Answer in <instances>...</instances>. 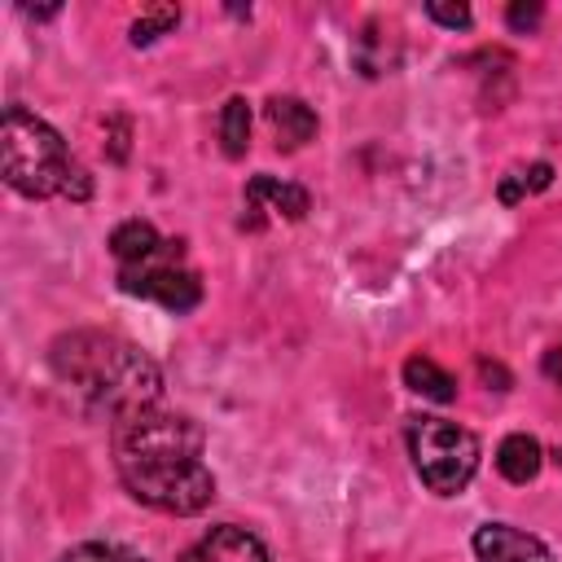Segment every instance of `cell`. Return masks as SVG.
Segmentation results:
<instances>
[{
	"label": "cell",
	"mask_w": 562,
	"mask_h": 562,
	"mask_svg": "<svg viewBox=\"0 0 562 562\" xmlns=\"http://www.w3.org/2000/svg\"><path fill=\"white\" fill-rule=\"evenodd\" d=\"M408 457L435 496H457L470 487V479L479 470V439L448 417H413L408 422Z\"/></svg>",
	"instance_id": "4"
},
{
	"label": "cell",
	"mask_w": 562,
	"mask_h": 562,
	"mask_svg": "<svg viewBox=\"0 0 562 562\" xmlns=\"http://www.w3.org/2000/svg\"><path fill=\"white\" fill-rule=\"evenodd\" d=\"M123 487L162 514H202L215 501V474L202 461V426L184 413L145 408L110 426Z\"/></svg>",
	"instance_id": "1"
},
{
	"label": "cell",
	"mask_w": 562,
	"mask_h": 562,
	"mask_svg": "<svg viewBox=\"0 0 562 562\" xmlns=\"http://www.w3.org/2000/svg\"><path fill=\"white\" fill-rule=\"evenodd\" d=\"M246 211H250V215H241L246 228H259L263 211L285 215V220H303L307 215V189H299L290 180H277V176H255L246 184Z\"/></svg>",
	"instance_id": "8"
},
{
	"label": "cell",
	"mask_w": 562,
	"mask_h": 562,
	"mask_svg": "<svg viewBox=\"0 0 562 562\" xmlns=\"http://www.w3.org/2000/svg\"><path fill=\"white\" fill-rule=\"evenodd\" d=\"M180 562H268V549H263V540L255 531L233 527V522H220L206 536H198L180 553Z\"/></svg>",
	"instance_id": "7"
},
{
	"label": "cell",
	"mask_w": 562,
	"mask_h": 562,
	"mask_svg": "<svg viewBox=\"0 0 562 562\" xmlns=\"http://www.w3.org/2000/svg\"><path fill=\"white\" fill-rule=\"evenodd\" d=\"M220 140H224L228 158L246 154V145H250V105H246V97H228L220 105Z\"/></svg>",
	"instance_id": "13"
},
{
	"label": "cell",
	"mask_w": 562,
	"mask_h": 562,
	"mask_svg": "<svg viewBox=\"0 0 562 562\" xmlns=\"http://www.w3.org/2000/svg\"><path fill=\"white\" fill-rule=\"evenodd\" d=\"M48 369L83 413L105 417L110 426L132 413L158 408L162 395L158 364L136 342L105 329L57 334L48 347Z\"/></svg>",
	"instance_id": "2"
},
{
	"label": "cell",
	"mask_w": 562,
	"mask_h": 562,
	"mask_svg": "<svg viewBox=\"0 0 562 562\" xmlns=\"http://www.w3.org/2000/svg\"><path fill=\"white\" fill-rule=\"evenodd\" d=\"M176 22H180V9H171V4H167V9H149V13H140V18L132 22V44H136V48H140V44H154V40H158L162 31H171Z\"/></svg>",
	"instance_id": "16"
},
{
	"label": "cell",
	"mask_w": 562,
	"mask_h": 562,
	"mask_svg": "<svg viewBox=\"0 0 562 562\" xmlns=\"http://www.w3.org/2000/svg\"><path fill=\"white\" fill-rule=\"evenodd\" d=\"M162 241H167V237H158V228H154L149 220H127V224H119V228L110 233V250H114L119 268L149 259V255H154Z\"/></svg>",
	"instance_id": "11"
},
{
	"label": "cell",
	"mask_w": 562,
	"mask_h": 562,
	"mask_svg": "<svg viewBox=\"0 0 562 562\" xmlns=\"http://www.w3.org/2000/svg\"><path fill=\"white\" fill-rule=\"evenodd\" d=\"M119 285L127 294L154 299L167 312H189L202 303V281L193 268H184V246L180 241H162L149 259L119 268Z\"/></svg>",
	"instance_id": "5"
},
{
	"label": "cell",
	"mask_w": 562,
	"mask_h": 562,
	"mask_svg": "<svg viewBox=\"0 0 562 562\" xmlns=\"http://www.w3.org/2000/svg\"><path fill=\"white\" fill-rule=\"evenodd\" d=\"M263 114H268V127L277 132V145L281 149H299V145H307L316 136V114L299 97H272Z\"/></svg>",
	"instance_id": "9"
},
{
	"label": "cell",
	"mask_w": 562,
	"mask_h": 562,
	"mask_svg": "<svg viewBox=\"0 0 562 562\" xmlns=\"http://www.w3.org/2000/svg\"><path fill=\"white\" fill-rule=\"evenodd\" d=\"M505 22L514 26V31H536L540 26V4H509V13H505Z\"/></svg>",
	"instance_id": "18"
},
{
	"label": "cell",
	"mask_w": 562,
	"mask_h": 562,
	"mask_svg": "<svg viewBox=\"0 0 562 562\" xmlns=\"http://www.w3.org/2000/svg\"><path fill=\"white\" fill-rule=\"evenodd\" d=\"M549 176H553V167L549 162H531L527 171H514V176H505V184H501V202H518V198H527V193H540L544 184H549Z\"/></svg>",
	"instance_id": "14"
},
{
	"label": "cell",
	"mask_w": 562,
	"mask_h": 562,
	"mask_svg": "<svg viewBox=\"0 0 562 562\" xmlns=\"http://www.w3.org/2000/svg\"><path fill=\"white\" fill-rule=\"evenodd\" d=\"M426 18H435L439 26H452V31L470 26V9H465V4H439V0H430V4H426Z\"/></svg>",
	"instance_id": "17"
},
{
	"label": "cell",
	"mask_w": 562,
	"mask_h": 562,
	"mask_svg": "<svg viewBox=\"0 0 562 562\" xmlns=\"http://www.w3.org/2000/svg\"><path fill=\"white\" fill-rule=\"evenodd\" d=\"M404 386L426 395V400H435V404H452L457 400V382L430 356H408L404 360Z\"/></svg>",
	"instance_id": "12"
},
{
	"label": "cell",
	"mask_w": 562,
	"mask_h": 562,
	"mask_svg": "<svg viewBox=\"0 0 562 562\" xmlns=\"http://www.w3.org/2000/svg\"><path fill=\"white\" fill-rule=\"evenodd\" d=\"M0 171L4 184L22 198H70L83 202L92 193L88 171L70 158L66 140L26 105H9L0 123Z\"/></svg>",
	"instance_id": "3"
},
{
	"label": "cell",
	"mask_w": 562,
	"mask_h": 562,
	"mask_svg": "<svg viewBox=\"0 0 562 562\" xmlns=\"http://www.w3.org/2000/svg\"><path fill=\"white\" fill-rule=\"evenodd\" d=\"M540 373H544L553 386H562V347H549V351H544V360H540Z\"/></svg>",
	"instance_id": "19"
},
{
	"label": "cell",
	"mask_w": 562,
	"mask_h": 562,
	"mask_svg": "<svg viewBox=\"0 0 562 562\" xmlns=\"http://www.w3.org/2000/svg\"><path fill=\"white\" fill-rule=\"evenodd\" d=\"M57 562H145V558L123 549V544H110V540H88V544L66 549Z\"/></svg>",
	"instance_id": "15"
},
{
	"label": "cell",
	"mask_w": 562,
	"mask_h": 562,
	"mask_svg": "<svg viewBox=\"0 0 562 562\" xmlns=\"http://www.w3.org/2000/svg\"><path fill=\"white\" fill-rule=\"evenodd\" d=\"M470 544H474L479 562H558L544 540H536L509 522H483Z\"/></svg>",
	"instance_id": "6"
},
{
	"label": "cell",
	"mask_w": 562,
	"mask_h": 562,
	"mask_svg": "<svg viewBox=\"0 0 562 562\" xmlns=\"http://www.w3.org/2000/svg\"><path fill=\"white\" fill-rule=\"evenodd\" d=\"M540 465H544L540 439H531V435H522V430L501 439V448H496V470H501V479H509V483H531V479L540 474Z\"/></svg>",
	"instance_id": "10"
}]
</instances>
